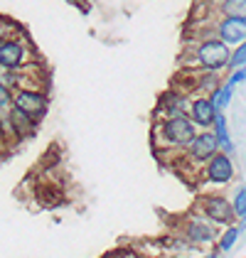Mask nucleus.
Returning a JSON list of instances; mask_svg holds the SVG:
<instances>
[{
	"label": "nucleus",
	"instance_id": "1",
	"mask_svg": "<svg viewBox=\"0 0 246 258\" xmlns=\"http://www.w3.org/2000/svg\"><path fill=\"white\" fill-rule=\"evenodd\" d=\"M155 131L160 133V138L165 140V145H170V148H182V150L192 143V138L197 136V125L190 120V116H170V118L160 120Z\"/></svg>",
	"mask_w": 246,
	"mask_h": 258
},
{
	"label": "nucleus",
	"instance_id": "2",
	"mask_svg": "<svg viewBox=\"0 0 246 258\" xmlns=\"http://www.w3.org/2000/svg\"><path fill=\"white\" fill-rule=\"evenodd\" d=\"M197 209L205 214V219H209L212 224L217 226H231L236 212H234V204L222 195H205V197L197 199Z\"/></svg>",
	"mask_w": 246,
	"mask_h": 258
},
{
	"label": "nucleus",
	"instance_id": "3",
	"mask_svg": "<svg viewBox=\"0 0 246 258\" xmlns=\"http://www.w3.org/2000/svg\"><path fill=\"white\" fill-rule=\"evenodd\" d=\"M13 106L40 123L49 111V99H47L44 91H37V89H18L15 96H13Z\"/></svg>",
	"mask_w": 246,
	"mask_h": 258
},
{
	"label": "nucleus",
	"instance_id": "4",
	"mask_svg": "<svg viewBox=\"0 0 246 258\" xmlns=\"http://www.w3.org/2000/svg\"><path fill=\"white\" fill-rule=\"evenodd\" d=\"M229 59H231V49L222 40H207L197 47V61L207 72L224 69V67H229Z\"/></svg>",
	"mask_w": 246,
	"mask_h": 258
},
{
	"label": "nucleus",
	"instance_id": "5",
	"mask_svg": "<svg viewBox=\"0 0 246 258\" xmlns=\"http://www.w3.org/2000/svg\"><path fill=\"white\" fill-rule=\"evenodd\" d=\"M219 150H222V148H219L217 136H214L212 131H202V133H197V136L192 138V143L184 148V155H187L190 162L202 165V162H209Z\"/></svg>",
	"mask_w": 246,
	"mask_h": 258
},
{
	"label": "nucleus",
	"instance_id": "6",
	"mask_svg": "<svg viewBox=\"0 0 246 258\" xmlns=\"http://www.w3.org/2000/svg\"><path fill=\"white\" fill-rule=\"evenodd\" d=\"M217 224H212L209 219L202 217H190L182 224V236L187 238V243L192 246H205V243H214L219 241V231L214 229Z\"/></svg>",
	"mask_w": 246,
	"mask_h": 258
},
{
	"label": "nucleus",
	"instance_id": "7",
	"mask_svg": "<svg viewBox=\"0 0 246 258\" xmlns=\"http://www.w3.org/2000/svg\"><path fill=\"white\" fill-rule=\"evenodd\" d=\"M234 172H236L234 160L229 153H222V150L205 165V177L212 184H229L234 179Z\"/></svg>",
	"mask_w": 246,
	"mask_h": 258
},
{
	"label": "nucleus",
	"instance_id": "8",
	"mask_svg": "<svg viewBox=\"0 0 246 258\" xmlns=\"http://www.w3.org/2000/svg\"><path fill=\"white\" fill-rule=\"evenodd\" d=\"M217 113L219 111H217L212 96H197V99L190 101V108H187V116L197 128H212Z\"/></svg>",
	"mask_w": 246,
	"mask_h": 258
},
{
	"label": "nucleus",
	"instance_id": "9",
	"mask_svg": "<svg viewBox=\"0 0 246 258\" xmlns=\"http://www.w3.org/2000/svg\"><path fill=\"white\" fill-rule=\"evenodd\" d=\"M8 133L13 136L15 140H25L30 138V136H35V131H37V120H32L27 113H22L20 108H8Z\"/></svg>",
	"mask_w": 246,
	"mask_h": 258
},
{
	"label": "nucleus",
	"instance_id": "10",
	"mask_svg": "<svg viewBox=\"0 0 246 258\" xmlns=\"http://www.w3.org/2000/svg\"><path fill=\"white\" fill-rule=\"evenodd\" d=\"M217 35L224 44H241L246 42V18H224L217 27Z\"/></svg>",
	"mask_w": 246,
	"mask_h": 258
},
{
	"label": "nucleus",
	"instance_id": "11",
	"mask_svg": "<svg viewBox=\"0 0 246 258\" xmlns=\"http://www.w3.org/2000/svg\"><path fill=\"white\" fill-rule=\"evenodd\" d=\"M27 49L18 40H3L0 42V67L3 69H18L25 64Z\"/></svg>",
	"mask_w": 246,
	"mask_h": 258
},
{
	"label": "nucleus",
	"instance_id": "12",
	"mask_svg": "<svg viewBox=\"0 0 246 258\" xmlns=\"http://www.w3.org/2000/svg\"><path fill=\"white\" fill-rule=\"evenodd\" d=\"M158 108H160V113H165V118H170V116H187L190 103H184L182 94H177V91H165L160 103H158Z\"/></svg>",
	"mask_w": 246,
	"mask_h": 258
},
{
	"label": "nucleus",
	"instance_id": "13",
	"mask_svg": "<svg viewBox=\"0 0 246 258\" xmlns=\"http://www.w3.org/2000/svg\"><path fill=\"white\" fill-rule=\"evenodd\" d=\"M214 131V136H217V140H219V148H222V153H234V143H231V138H229V125H226V118L224 113H217V118H214V125H212Z\"/></svg>",
	"mask_w": 246,
	"mask_h": 258
},
{
	"label": "nucleus",
	"instance_id": "14",
	"mask_svg": "<svg viewBox=\"0 0 246 258\" xmlns=\"http://www.w3.org/2000/svg\"><path fill=\"white\" fill-rule=\"evenodd\" d=\"M241 231H244V226H236V224H231L224 234L219 236V241H217V248H219L222 253L231 251V248H234V243H236V241H239V236H241Z\"/></svg>",
	"mask_w": 246,
	"mask_h": 258
},
{
	"label": "nucleus",
	"instance_id": "15",
	"mask_svg": "<svg viewBox=\"0 0 246 258\" xmlns=\"http://www.w3.org/2000/svg\"><path fill=\"white\" fill-rule=\"evenodd\" d=\"M231 96H234V86H229V84H222V86H217L212 91V101H214V106H217L219 113L231 103Z\"/></svg>",
	"mask_w": 246,
	"mask_h": 258
},
{
	"label": "nucleus",
	"instance_id": "16",
	"mask_svg": "<svg viewBox=\"0 0 246 258\" xmlns=\"http://www.w3.org/2000/svg\"><path fill=\"white\" fill-rule=\"evenodd\" d=\"M222 13L226 18H246V0H224Z\"/></svg>",
	"mask_w": 246,
	"mask_h": 258
},
{
	"label": "nucleus",
	"instance_id": "17",
	"mask_svg": "<svg viewBox=\"0 0 246 258\" xmlns=\"http://www.w3.org/2000/svg\"><path fill=\"white\" fill-rule=\"evenodd\" d=\"M231 204H234V212H236V219H241V221H244L241 226L246 229V184H244V187H239V189H236V195H234V202H231Z\"/></svg>",
	"mask_w": 246,
	"mask_h": 258
},
{
	"label": "nucleus",
	"instance_id": "18",
	"mask_svg": "<svg viewBox=\"0 0 246 258\" xmlns=\"http://www.w3.org/2000/svg\"><path fill=\"white\" fill-rule=\"evenodd\" d=\"M239 67H246V42L236 44V49L231 52V59H229V69H239Z\"/></svg>",
	"mask_w": 246,
	"mask_h": 258
},
{
	"label": "nucleus",
	"instance_id": "19",
	"mask_svg": "<svg viewBox=\"0 0 246 258\" xmlns=\"http://www.w3.org/2000/svg\"><path fill=\"white\" fill-rule=\"evenodd\" d=\"M13 96H15V91L0 81V113L8 111V108H13Z\"/></svg>",
	"mask_w": 246,
	"mask_h": 258
},
{
	"label": "nucleus",
	"instance_id": "20",
	"mask_svg": "<svg viewBox=\"0 0 246 258\" xmlns=\"http://www.w3.org/2000/svg\"><path fill=\"white\" fill-rule=\"evenodd\" d=\"M246 81V67H239V69H234L231 72V77H229V86H236V84H244Z\"/></svg>",
	"mask_w": 246,
	"mask_h": 258
},
{
	"label": "nucleus",
	"instance_id": "21",
	"mask_svg": "<svg viewBox=\"0 0 246 258\" xmlns=\"http://www.w3.org/2000/svg\"><path fill=\"white\" fill-rule=\"evenodd\" d=\"M121 258H141V256H138L136 251H123V253H121Z\"/></svg>",
	"mask_w": 246,
	"mask_h": 258
},
{
	"label": "nucleus",
	"instance_id": "22",
	"mask_svg": "<svg viewBox=\"0 0 246 258\" xmlns=\"http://www.w3.org/2000/svg\"><path fill=\"white\" fill-rule=\"evenodd\" d=\"M5 136V120H3V116H0V138Z\"/></svg>",
	"mask_w": 246,
	"mask_h": 258
},
{
	"label": "nucleus",
	"instance_id": "23",
	"mask_svg": "<svg viewBox=\"0 0 246 258\" xmlns=\"http://www.w3.org/2000/svg\"><path fill=\"white\" fill-rule=\"evenodd\" d=\"M205 258H222L219 253H209V256H205Z\"/></svg>",
	"mask_w": 246,
	"mask_h": 258
},
{
	"label": "nucleus",
	"instance_id": "24",
	"mask_svg": "<svg viewBox=\"0 0 246 258\" xmlns=\"http://www.w3.org/2000/svg\"><path fill=\"white\" fill-rule=\"evenodd\" d=\"M0 74H3V67H0Z\"/></svg>",
	"mask_w": 246,
	"mask_h": 258
}]
</instances>
